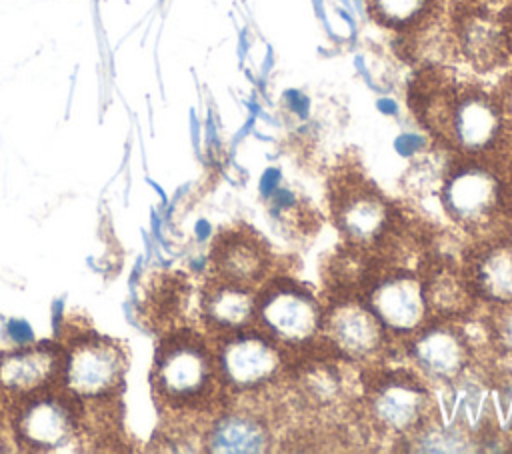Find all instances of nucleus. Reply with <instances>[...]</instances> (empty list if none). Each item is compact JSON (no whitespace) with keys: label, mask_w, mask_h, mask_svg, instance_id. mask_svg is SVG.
Returning <instances> with one entry per match:
<instances>
[{"label":"nucleus","mask_w":512,"mask_h":454,"mask_svg":"<svg viewBox=\"0 0 512 454\" xmlns=\"http://www.w3.org/2000/svg\"><path fill=\"white\" fill-rule=\"evenodd\" d=\"M480 318L482 348L492 364L502 372L512 374V304L486 306Z\"/></svg>","instance_id":"obj_22"},{"label":"nucleus","mask_w":512,"mask_h":454,"mask_svg":"<svg viewBox=\"0 0 512 454\" xmlns=\"http://www.w3.org/2000/svg\"><path fill=\"white\" fill-rule=\"evenodd\" d=\"M372 22L406 36L440 16V0H364Z\"/></svg>","instance_id":"obj_19"},{"label":"nucleus","mask_w":512,"mask_h":454,"mask_svg":"<svg viewBox=\"0 0 512 454\" xmlns=\"http://www.w3.org/2000/svg\"><path fill=\"white\" fill-rule=\"evenodd\" d=\"M210 270L214 278L258 288L274 274V254L258 232L238 224L216 236Z\"/></svg>","instance_id":"obj_16"},{"label":"nucleus","mask_w":512,"mask_h":454,"mask_svg":"<svg viewBox=\"0 0 512 454\" xmlns=\"http://www.w3.org/2000/svg\"><path fill=\"white\" fill-rule=\"evenodd\" d=\"M378 316L394 344L414 334L428 318L418 266L374 254L356 290Z\"/></svg>","instance_id":"obj_7"},{"label":"nucleus","mask_w":512,"mask_h":454,"mask_svg":"<svg viewBox=\"0 0 512 454\" xmlns=\"http://www.w3.org/2000/svg\"><path fill=\"white\" fill-rule=\"evenodd\" d=\"M450 158H452V152L438 142L430 150H426L424 146L422 150L412 154V162L402 176L404 190L410 196H418V198L438 192Z\"/></svg>","instance_id":"obj_21"},{"label":"nucleus","mask_w":512,"mask_h":454,"mask_svg":"<svg viewBox=\"0 0 512 454\" xmlns=\"http://www.w3.org/2000/svg\"><path fill=\"white\" fill-rule=\"evenodd\" d=\"M436 194L446 218L470 238L512 230L504 156L452 154Z\"/></svg>","instance_id":"obj_3"},{"label":"nucleus","mask_w":512,"mask_h":454,"mask_svg":"<svg viewBox=\"0 0 512 454\" xmlns=\"http://www.w3.org/2000/svg\"><path fill=\"white\" fill-rule=\"evenodd\" d=\"M354 414L376 442L402 444L436 416V400L412 366L382 360L362 366Z\"/></svg>","instance_id":"obj_1"},{"label":"nucleus","mask_w":512,"mask_h":454,"mask_svg":"<svg viewBox=\"0 0 512 454\" xmlns=\"http://www.w3.org/2000/svg\"><path fill=\"white\" fill-rule=\"evenodd\" d=\"M256 288L210 276L200 290L198 310L206 334H224L254 326Z\"/></svg>","instance_id":"obj_18"},{"label":"nucleus","mask_w":512,"mask_h":454,"mask_svg":"<svg viewBox=\"0 0 512 454\" xmlns=\"http://www.w3.org/2000/svg\"><path fill=\"white\" fill-rule=\"evenodd\" d=\"M210 342L228 402L264 404L266 396L288 382L290 354L256 326L214 334Z\"/></svg>","instance_id":"obj_5"},{"label":"nucleus","mask_w":512,"mask_h":454,"mask_svg":"<svg viewBox=\"0 0 512 454\" xmlns=\"http://www.w3.org/2000/svg\"><path fill=\"white\" fill-rule=\"evenodd\" d=\"M402 356L430 386H456L472 370L478 354L466 322L428 318L400 344Z\"/></svg>","instance_id":"obj_9"},{"label":"nucleus","mask_w":512,"mask_h":454,"mask_svg":"<svg viewBox=\"0 0 512 454\" xmlns=\"http://www.w3.org/2000/svg\"><path fill=\"white\" fill-rule=\"evenodd\" d=\"M376 106H378V110L384 112V114H396V112H398V106H396V102H394L392 98H380V100L376 102Z\"/></svg>","instance_id":"obj_28"},{"label":"nucleus","mask_w":512,"mask_h":454,"mask_svg":"<svg viewBox=\"0 0 512 454\" xmlns=\"http://www.w3.org/2000/svg\"><path fill=\"white\" fill-rule=\"evenodd\" d=\"M62 348L50 344H22L0 354V390L18 398L58 384Z\"/></svg>","instance_id":"obj_17"},{"label":"nucleus","mask_w":512,"mask_h":454,"mask_svg":"<svg viewBox=\"0 0 512 454\" xmlns=\"http://www.w3.org/2000/svg\"><path fill=\"white\" fill-rule=\"evenodd\" d=\"M402 450L410 452H470L476 450L474 432L460 424L444 426L438 414L428 420L418 432L402 442Z\"/></svg>","instance_id":"obj_20"},{"label":"nucleus","mask_w":512,"mask_h":454,"mask_svg":"<svg viewBox=\"0 0 512 454\" xmlns=\"http://www.w3.org/2000/svg\"><path fill=\"white\" fill-rule=\"evenodd\" d=\"M284 104H286V108H288L294 116H298V118H306V116H308L310 98H308L304 92L294 90V88L286 90V92H284Z\"/></svg>","instance_id":"obj_24"},{"label":"nucleus","mask_w":512,"mask_h":454,"mask_svg":"<svg viewBox=\"0 0 512 454\" xmlns=\"http://www.w3.org/2000/svg\"><path fill=\"white\" fill-rule=\"evenodd\" d=\"M504 26H506V44H508V54L512 62V4L506 6L504 10Z\"/></svg>","instance_id":"obj_27"},{"label":"nucleus","mask_w":512,"mask_h":454,"mask_svg":"<svg viewBox=\"0 0 512 454\" xmlns=\"http://www.w3.org/2000/svg\"><path fill=\"white\" fill-rule=\"evenodd\" d=\"M430 318L468 322L476 316V300L460 258L426 250L418 262Z\"/></svg>","instance_id":"obj_15"},{"label":"nucleus","mask_w":512,"mask_h":454,"mask_svg":"<svg viewBox=\"0 0 512 454\" xmlns=\"http://www.w3.org/2000/svg\"><path fill=\"white\" fill-rule=\"evenodd\" d=\"M460 262L480 304H512V230L472 238Z\"/></svg>","instance_id":"obj_14"},{"label":"nucleus","mask_w":512,"mask_h":454,"mask_svg":"<svg viewBox=\"0 0 512 454\" xmlns=\"http://www.w3.org/2000/svg\"><path fill=\"white\" fill-rule=\"evenodd\" d=\"M504 10L482 0H462L448 18L456 56L468 62L478 74H488L510 64Z\"/></svg>","instance_id":"obj_11"},{"label":"nucleus","mask_w":512,"mask_h":454,"mask_svg":"<svg viewBox=\"0 0 512 454\" xmlns=\"http://www.w3.org/2000/svg\"><path fill=\"white\" fill-rule=\"evenodd\" d=\"M324 300L286 274H272L256 288L254 326L280 344L290 358L322 344Z\"/></svg>","instance_id":"obj_6"},{"label":"nucleus","mask_w":512,"mask_h":454,"mask_svg":"<svg viewBox=\"0 0 512 454\" xmlns=\"http://www.w3.org/2000/svg\"><path fill=\"white\" fill-rule=\"evenodd\" d=\"M322 344L346 364L388 360L394 340L358 292H330L324 300Z\"/></svg>","instance_id":"obj_8"},{"label":"nucleus","mask_w":512,"mask_h":454,"mask_svg":"<svg viewBox=\"0 0 512 454\" xmlns=\"http://www.w3.org/2000/svg\"><path fill=\"white\" fill-rule=\"evenodd\" d=\"M494 94H496V100H498V106H500L506 130H508V134L512 138V72L502 76V80L498 82Z\"/></svg>","instance_id":"obj_23"},{"label":"nucleus","mask_w":512,"mask_h":454,"mask_svg":"<svg viewBox=\"0 0 512 454\" xmlns=\"http://www.w3.org/2000/svg\"><path fill=\"white\" fill-rule=\"evenodd\" d=\"M152 386L160 404L176 416L210 420L226 402L210 336L194 328L168 332L156 350Z\"/></svg>","instance_id":"obj_2"},{"label":"nucleus","mask_w":512,"mask_h":454,"mask_svg":"<svg viewBox=\"0 0 512 454\" xmlns=\"http://www.w3.org/2000/svg\"><path fill=\"white\" fill-rule=\"evenodd\" d=\"M68 400L70 396L64 390L54 394L48 388L18 396L12 420L14 442L24 444L28 450H68L80 428Z\"/></svg>","instance_id":"obj_12"},{"label":"nucleus","mask_w":512,"mask_h":454,"mask_svg":"<svg viewBox=\"0 0 512 454\" xmlns=\"http://www.w3.org/2000/svg\"><path fill=\"white\" fill-rule=\"evenodd\" d=\"M8 332H10V336L14 338V342H16L18 346H22V344H30V342L34 340L32 330H30V326H28L24 320H10V324H8Z\"/></svg>","instance_id":"obj_25"},{"label":"nucleus","mask_w":512,"mask_h":454,"mask_svg":"<svg viewBox=\"0 0 512 454\" xmlns=\"http://www.w3.org/2000/svg\"><path fill=\"white\" fill-rule=\"evenodd\" d=\"M328 208L348 248L384 254L404 232L402 214L356 164H342L330 174Z\"/></svg>","instance_id":"obj_4"},{"label":"nucleus","mask_w":512,"mask_h":454,"mask_svg":"<svg viewBox=\"0 0 512 454\" xmlns=\"http://www.w3.org/2000/svg\"><path fill=\"white\" fill-rule=\"evenodd\" d=\"M276 442V426L260 402H226L204 426L202 444L208 452H268Z\"/></svg>","instance_id":"obj_13"},{"label":"nucleus","mask_w":512,"mask_h":454,"mask_svg":"<svg viewBox=\"0 0 512 454\" xmlns=\"http://www.w3.org/2000/svg\"><path fill=\"white\" fill-rule=\"evenodd\" d=\"M504 182H506V208L512 222V150L504 158Z\"/></svg>","instance_id":"obj_26"},{"label":"nucleus","mask_w":512,"mask_h":454,"mask_svg":"<svg viewBox=\"0 0 512 454\" xmlns=\"http://www.w3.org/2000/svg\"><path fill=\"white\" fill-rule=\"evenodd\" d=\"M122 348L98 334H84L62 348L58 386L78 402H102L122 384Z\"/></svg>","instance_id":"obj_10"},{"label":"nucleus","mask_w":512,"mask_h":454,"mask_svg":"<svg viewBox=\"0 0 512 454\" xmlns=\"http://www.w3.org/2000/svg\"><path fill=\"white\" fill-rule=\"evenodd\" d=\"M2 444H4V440H2V436H0V450H4V446H2Z\"/></svg>","instance_id":"obj_29"}]
</instances>
